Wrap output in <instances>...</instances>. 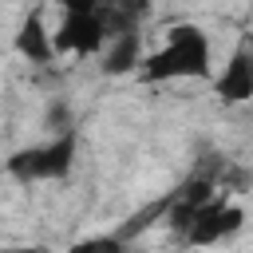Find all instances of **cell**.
<instances>
[{"instance_id":"13","label":"cell","mask_w":253,"mask_h":253,"mask_svg":"<svg viewBox=\"0 0 253 253\" xmlns=\"http://www.w3.org/2000/svg\"><path fill=\"white\" fill-rule=\"evenodd\" d=\"M249 43H253V36H249Z\"/></svg>"},{"instance_id":"9","label":"cell","mask_w":253,"mask_h":253,"mask_svg":"<svg viewBox=\"0 0 253 253\" xmlns=\"http://www.w3.org/2000/svg\"><path fill=\"white\" fill-rule=\"evenodd\" d=\"M43 126H47L51 134L71 130V126H75V111H71V103H67V99H51L47 111H43Z\"/></svg>"},{"instance_id":"12","label":"cell","mask_w":253,"mask_h":253,"mask_svg":"<svg viewBox=\"0 0 253 253\" xmlns=\"http://www.w3.org/2000/svg\"><path fill=\"white\" fill-rule=\"evenodd\" d=\"M59 8L63 12H95L99 0H59Z\"/></svg>"},{"instance_id":"7","label":"cell","mask_w":253,"mask_h":253,"mask_svg":"<svg viewBox=\"0 0 253 253\" xmlns=\"http://www.w3.org/2000/svg\"><path fill=\"white\" fill-rule=\"evenodd\" d=\"M142 63V36L138 28L134 32H119L111 40V51L103 55V71L107 75H126V71H138Z\"/></svg>"},{"instance_id":"10","label":"cell","mask_w":253,"mask_h":253,"mask_svg":"<svg viewBox=\"0 0 253 253\" xmlns=\"http://www.w3.org/2000/svg\"><path fill=\"white\" fill-rule=\"evenodd\" d=\"M174 194H178V198H186V202H194V206H206V202L217 194V186H213L210 178H202V174H190Z\"/></svg>"},{"instance_id":"8","label":"cell","mask_w":253,"mask_h":253,"mask_svg":"<svg viewBox=\"0 0 253 253\" xmlns=\"http://www.w3.org/2000/svg\"><path fill=\"white\" fill-rule=\"evenodd\" d=\"M170 198H174V190H170L166 198H158V202H146V206H142L138 213H130V217H126V221L119 225V233H115V237H119V241L126 245V241H134L138 233H146V229H150L154 221H162V217H166V206H170Z\"/></svg>"},{"instance_id":"11","label":"cell","mask_w":253,"mask_h":253,"mask_svg":"<svg viewBox=\"0 0 253 253\" xmlns=\"http://www.w3.org/2000/svg\"><path fill=\"white\" fill-rule=\"evenodd\" d=\"M123 241L111 233V237H87V241H75V253H119Z\"/></svg>"},{"instance_id":"1","label":"cell","mask_w":253,"mask_h":253,"mask_svg":"<svg viewBox=\"0 0 253 253\" xmlns=\"http://www.w3.org/2000/svg\"><path fill=\"white\" fill-rule=\"evenodd\" d=\"M142 83H170V79H210V40L198 24H174L166 43L138 63Z\"/></svg>"},{"instance_id":"6","label":"cell","mask_w":253,"mask_h":253,"mask_svg":"<svg viewBox=\"0 0 253 253\" xmlns=\"http://www.w3.org/2000/svg\"><path fill=\"white\" fill-rule=\"evenodd\" d=\"M16 51H20L28 63H51V59H55V43H51V32L43 28V16H40V12H28V16L20 20Z\"/></svg>"},{"instance_id":"2","label":"cell","mask_w":253,"mask_h":253,"mask_svg":"<svg viewBox=\"0 0 253 253\" xmlns=\"http://www.w3.org/2000/svg\"><path fill=\"white\" fill-rule=\"evenodd\" d=\"M71 162H75V126L63 130V134H55V138L43 142V146H24V150H16V154L4 162V170H8L16 182H55V178H67Z\"/></svg>"},{"instance_id":"5","label":"cell","mask_w":253,"mask_h":253,"mask_svg":"<svg viewBox=\"0 0 253 253\" xmlns=\"http://www.w3.org/2000/svg\"><path fill=\"white\" fill-rule=\"evenodd\" d=\"M213 91L221 103H249L253 99V43H237V51L229 55L225 71L213 79Z\"/></svg>"},{"instance_id":"4","label":"cell","mask_w":253,"mask_h":253,"mask_svg":"<svg viewBox=\"0 0 253 253\" xmlns=\"http://www.w3.org/2000/svg\"><path fill=\"white\" fill-rule=\"evenodd\" d=\"M51 43H55V51L63 55H95V51H103V43H107V28H103V16H99V8L95 12H63V24H59V32L51 36Z\"/></svg>"},{"instance_id":"3","label":"cell","mask_w":253,"mask_h":253,"mask_svg":"<svg viewBox=\"0 0 253 253\" xmlns=\"http://www.w3.org/2000/svg\"><path fill=\"white\" fill-rule=\"evenodd\" d=\"M241 225H245V210L233 206L225 190H217L206 206H198V217H194V229H190L186 245H213L221 237H233Z\"/></svg>"}]
</instances>
